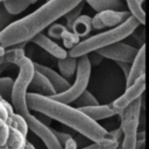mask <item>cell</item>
Masks as SVG:
<instances>
[{
	"label": "cell",
	"mask_w": 149,
	"mask_h": 149,
	"mask_svg": "<svg viewBox=\"0 0 149 149\" xmlns=\"http://www.w3.org/2000/svg\"><path fill=\"white\" fill-rule=\"evenodd\" d=\"M81 1L83 0H48L36 10L12 22L2 30L0 34V44L8 48L19 43H28Z\"/></svg>",
	"instance_id": "1"
},
{
	"label": "cell",
	"mask_w": 149,
	"mask_h": 149,
	"mask_svg": "<svg viewBox=\"0 0 149 149\" xmlns=\"http://www.w3.org/2000/svg\"><path fill=\"white\" fill-rule=\"evenodd\" d=\"M27 105L29 109L41 113L52 120H56L72 128L73 130L78 132L79 134L93 142L102 140L108 133L102 126L88 118L79 108L55 100L51 97L28 92Z\"/></svg>",
	"instance_id": "2"
},
{
	"label": "cell",
	"mask_w": 149,
	"mask_h": 149,
	"mask_svg": "<svg viewBox=\"0 0 149 149\" xmlns=\"http://www.w3.org/2000/svg\"><path fill=\"white\" fill-rule=\"evenodd\" d=\"M141 23L135 19L133 15H130L123 23L97 35H93L91 37L85 38L84 41H80L77 45H74L72 49L69 50V55L72 57H80L84 55H87L92 51H95L98 49L108 47L113 43L120 42L128 36H130L134 30L140 26Z\"/></svg>",
	"instance_id": "3"
},
{
	"label": "cell",
	"mask_w": 149,
	"mask_h": 149,
	"mask_svg": "<svg viewBox=\"0 0 149 149\" xmlns=\"http://www.w3.org/2000/svg\"><path fill=\"white\" fill-rule=\"evenodd\" d=\"M142 105V95L129 104L119 115L121 118L122 130V149H136V137L140 125V113Z\"/></svg>",
	"instance_id": "4"
},
{
	"label": "cell",
	"mask_w": 149,
	"mask_h": 149,
	"mask_svg": "<svg viewBox=\"0 0 149 149\" xmlns=\"http://www.w3.org/2000/svg\"><path fill=\"white\" fill-rule=\"evenodd\" d=\"M91 69L92 65L88 61L87 55L78 57L77 63V70H76V80L74 83L64 92L54 94L51 98L55 100H58L64 104H71L73 102L87 87L90 76H91Z\"/></svg>",
	"instance_id": "5"
},
{
	"label": "cell",
	"mask_w": 149,
	"mask_h": 149,
	"mask_svg": "<svg viewBox=\"0 0 149 149\" xmlns=\"http://www.w3.org/2000/svg\"><path fill=\"white\" fill-rule=\"evenodd\" d=\"M22 116L24 118V120H26V122L28 125V128L37 137H40L42 140V142L44 143V146L47 147V149H63L62 146H61V143L58 142L57 137L52 133V129L49 128L42 121H40L37 116L33 115L30 112L26 113Z\"/></svg>",
	"instance_id": "6"
},
{
	"label": "cell",
	"mask_w": 149,
	"mask_h": 149,
	"mask_svg": "<svg viewBox=\"0 0 149 149\" xmlns=\"http://www.w3.org/2000/svg\"><path fill=\"white\" fill-rule=\"evenodd\" d=\"M140 48H135L133 45L126 44L122 41L113 43L108 47L101 48L95 50L99 55H101L104 58H108L115 62H126V63H133L135 56L137 55Z\"/></svg>",
	"instance_id": "7"
},
{
	"label": "cell",
	"mask_w": 149,
	"mask_h": 149,
	"mask_svg": "<svg viewBox=\"0 0 149 149\" xmlns=\"http://www.w3.org/2000/svg\"><path fill=\"white\" fill-rule=\"evenodd\" d=\"M146 91V74H142L140 78H137L134 84L128 86L122 95H120L118 99H115L111 105L115 109L116 114H120L129 104L139 99Z\"/></svg>",
	"instance_id": "8"
},
{
	"label": "cell",
	"mask_w": 149,
	"mask_h": 149,
	"mask_svg": "<svg viewBox=\"0 0 149 149\" xmlns=\"http://www.w3.org/2000/svg\"><path fill=\"white\" fill-rule=\"evenodd\" d=\"M129 10H102L98 12L92 17V28L93 29H104V28H114L121 23H123L129 16Z\"/></svg>",
	"instance_id": "9"
},
{
	"label": "cell",
	"mask_w": 149,
	"mask_h": 149,
	"mask_svg": "<svg viewBox=\"0 0 149 149\" xmlns=\"http://www.w3.org/2000/svg\"><path fill=\"white\" fill-rule=\"evenodd\" d=\"M34 66H35V70H37L38 72H41L43 76H45L49 79V81L51 83V85L54 86V88L56 91V94L66 91L71 86L70 83L62 74L57 73L51 68H48V66L42 65V64H38V63H34Z\"/></svg>",
	"instance_id": "10"
},
{
	"label": "cell",
	"mask_w": 149,
	"mask_h": 149,
	"mask_svg": "<svg viewBox=\"0 0 149 149\" xmlns=\"http://www.w3.org/2000/svg\"><path fill=\"white\" fill-rule=\"evenodd\" d=\"M33 43H35L36 45L41 47L43 50H45L48 54H50L51 56H54L55 58L59 59V58H65L68 56V51L62 48L61 45H58L54 40H51L49 36L44 35L43 33L37 34L33 40Z\"/></svg>",
	"instance_id": "11"
},
{
	"label": "cell",
	"mask_w": 149,
	"mask_h": 149,
	"mask_svg": "<svg viewBox=\"0 0 149 149\" xmlns=\"http://www.w3.org/2000/svg\"><path fill=\"white\" fill-rule=\"evenodd\" d=\"M146 45L142 44L139 49L137 55L135 56L133 63H132V68H130V72L128 74V77L126 78L127 81V87L130 86L132 84H134V81L140 78L142 74H146Z\"/></svg>",
	"instance_id": "12"
},
{
	"label": "cell",
	"mask_w": 149,
	"mask_h": 149,
	"mask_svg": "<svg viewBox=\"0 0 149 149\" xmlns=\"http://www.w3.org/2000/svg\"><path fill=\"white\" fill-rule=\"evenodd\" d=\"M28 90H30V92L38 93L45 97H52L54 94H56V91L51 85V83L49 81V79L37 70H35V73L33 76Z\"/></svg>",
	"instance_id": "13"
},
{
	"label": "cell",
	"mask_w": 149,
	"mask_h": 149,
	"mask_svg": "<svg viewBox=\"0 0 149 149\" xmlns=\"http://www.w3.org/2000/svg\"><path fill=\"white\" fill-rule=\"evenodd\" d=\"M122 130L121 128L113 129L112 132H108L107 135L97 142H93L90 146H86L81 149H116L120 142H122Z\"/></svg>",
	"instance_id": "14"
},
{
	"label": "cell",
	"mask_w": 149,
	"mask_h": 149,
	"mask_svg": "<svg viewBox=\"0 0 149 149\" xmlns=\"http://www.w3.org/2000/svg\"><path fill=\"white\" fill-rule=\"evenodd\" d=\"M81 112H84L88 118H91L94 121L104 120L112 118L116 115L115 109L112 107V105H95V106H87V107H81L79 108Z\"/></svg>",
	"instance_id": "15"
},
{
	"label": "cell",
	"mask_w": 149,
	"mask_h": 149,
	"mask_svg": "<svg viewBox=\"0 0 149 149\" xmlns=\"http://www.w3.org/2000/svg\"><path fill=\"white\" fill-rule=\"evenodd\" d=\"M97 13L102 10H125V5L121 0H85Z\"/></svg>",
	"instance_id": "16"
},
{
	"label": "cell",
	"mask_w": 149,
	"mask_h": 149,
	"mask_svg": "<svg viewBox=\"0 0 149 149\" xmlns=\"http://www.w3.org/2000/svg\"><path fill=\"white\" fill-rule=\"evenodd\" d=\"M71 30L79 37H86L92 30V17L88 15H79L73 22Z\"/></svg>",
	"instance_id": "17"
},
{
	"label": "cell",
	"mask_w": 149,
	"mask_h": 149,
	"mask_svg": "<svg viewBox=\"0 0 149 149\" xmlns=\"http://www.w3.org/2000/svg\"><path fill=\"white\" fill-rule=\"evenodd\" d=\"M77 63H78V58L72 57L69 54L65 58H59L58 69H59L61 74L64 78H71L77 70Z\"/></svg>",
	"instance_id": "18"
},
{
	"label": "cell",
	"mask_w": 149,
	"mask_h": 149,
	"mask_svg": "<svg viewBox=\"0 0 149 149\" xmlns=\"http://www.w3.org/2000/svg\"><path fill=\"white\" fill-rule=\"evenodd\" d=\"M27 43H19L15 45H12V48L6 49L5 55H3V61L8 64H17V62L23 58L24 55V50H23V45Z\"/></svg>",
	"instance_id": "19"
},
{
	"label": "cell",
	"mask_w": 149,
	"mask_h": 149,
	"mask_svg": "<svg viewBox=\"0 0 149 149\" xmlns=\"http://www.w3.org/2000/svg\"><path fill=\"white\" fill-rule=\"evenodd\" d=\"M31 3V0H8L3 2L6 10L12 15H17L26 10Z\"/></svg>",
	"instance_id": "20"
},
{
	"label": "cell",
	"mask_w": 149,
	"mask_h": 149,
	"mask_svg": "<svg viewBox=\"0 0 149 149\" xmlns=\"http://www.w3.org/2000/svg\"><path fill=\"white\" fill-rule=\"evenodd\" d=\"M127 5H128V9L130 12V14L137 19V21L144 26L146 24V12L143 9V7L140 5L139 0H126Z\"/></svg>",
	"instance_id": "21"
},
{
	"label": "cell",
	"mask_w": 149,
	"mask_h": 149,
	"mask_svg": "<svg viewBox=\"0 0 149 149\" xmlns=\"http://www.w3.org/2000/svg\"><path fill=\"white\" fill-rule=\"evenodd\" d=\"M52 133L57 137L63 149H77V142L70 134L64 133V132H58L55 129H52Z\"/></svg>",
	"instance_id": "22"
},
{
	"label": "cell",
	"mask_w": 149,
	"mask_h": 149,
	"mask_svg": "<svg viewBox=\"0 0 149 149\" xmlns=\"http://www.w3.org/2000/svg\"><path fill=\"white\" fill-rule=\"evenodd\" d=\"M73 102H74V106H76L77 108L99 105V102H98V100L95 99V97H94L92 93H90L87 90H85Z\"/></svg>",
	"instance_id": "23"
},
{
	"label": "cell",
	"mask_w": 149,
	"mask_h": 149,
	"mask_svg": "<svg viewBox=\"0 0 149 149\" xmlns=\"http://www.w3.org/2000/svg\"><path fill=\"white\" fill-rule=\"evenodd\" d=\"M13 86H14V80L12 78L9 77L0 78V95L7 101H10Z\"/></svg>",
	"instance_id": "24"
},
{
	"label": "cell",
	"mask_w": 149,
	"mask_h": 149,
	"mask_svg": "<svg viewBox=\"0 0 149 149\" xmlns=\"http://www.w3.org/2000/svg\"><path fill=\"white\" fill-rule=\"evenodd\" d=\"M84 2H85V0H83L81 2H79L76 7H73L71 10H69V12L64 15L65 21H66V28H68V29H70V30H71L73 22L78 19V16H79V15H81L80 13H81V9L84 8Z\"/></svg>",
	"instance_id": "25"
},
{
	"label": "cell",
	"mask_w": 149,
	"mask_h": 149,
	"mask_svg": "<svg viewBox=\"0 0 149 149\" xmlns=\"http://www.w3.org/2000/svg\"><path fill=\"white\" fill-rule=\"evenodd\" d=\"M79 36L78 35H76L72 30H70V29H65V31L63 33V35H62V42H63V45L66 48V49H72L74 45H77L80 41H79Z\"/></svg>",
	"instance_id": "26"
},
{
	"label": "cell",
	"mask_w": 149,
	"mask_h": 149,
	"mask_svg": "<svg viewBox=\"0 0 149 149\" xmlns=\"http://www.w3.org/2000/svg\"><path fill=\"white\" fill-rule=\"evenodd\" d=\"M13 17H14V15L9 14V13L6 10L3 3L0 2V34H1V31L5 30L12 22H14V19H13Z\"/></svg>",
	"instance_id": "27"
},
{
	"label": "cell",
	"mask_w": 149,
	"mask_h": 149,
	"mask_svg": "<svg viewBox=\"0 0 149 149\" xmlns=\"http://www.w3.org/2000/svg\"><path fill=\"white\" fill-rule=\"evenodd\" d=\"M66 27L59 23H52L50 27H48V36L55 40H61L63 33L65 31Z\"/></svg>",
	"instance_id": "28"
},
{
	"label": "cell",
	"mask_w": 149,
	"mask_h": 149,
	"mask_svg": "<svg viewBox=\"0 0 149 149\" xmlns=\"http://www.w3.org/2000/svg\"><path fill=\"white\" fill-rule=\"evenodd\" d=\"M87 57H88V61L91 63V65H98L100 63V61L104 58L101 55H99L97 51H92L90 54H87Z\"/></svg>",
	"instance_id": "29"
},
{
	"label": "cell",
	"mask_w": 149,
	"mask_h": 149,
	"mask_svg": "<svg viewBox=\"0 0 149 149\" xmlns=\"http://www.w3.org/2000/svg\"><path fill=\"white\" fill-rule=\"evenodd\" d=\"M118 63V65H119V68L123 71V73H125V76H126V78L128 77V74H129V72H130V68H132V63H126V62H116Z\"/></svg>",
	"instance_id": "30"
},
{
	"label": "cell",
	"mask_w": 149,
	"mask_h": 149,
	"mask_svg": "<svg viewBox=\"0 0 149 149\" xmlns=\"http://www.w3.org/2000/svg\"><path fill=\"white\" fill-rule=\"evenodd\" d=\"M5 51H6V48H5V47H2V45L0 44V57H3Z\"/></svg>",
	"instance_id": "31"
},
{
	"label": "cell",
	"mask_w": 149,
	"mask_h": 149,
	"mask_svg": "<svg viewBox=\"0 0 149 149\" xmlns=\"http://www.w3.org/2000/svg\"><path fill=\"white\" fill-rule=\"evenodd\" d=\"M139 2H140V5L143 7V5H144V2H146V0H139Z\"/></svg>",
	"instance_id": "32"
},
{
	"label": "cell",
	"mask_w": 149,
	"mask_h": 149,
	"mask_svg": "<svg viewBox=\"0 0 149 149\" xmlns=\"http://www.w3.org/2000/svg\"><path fill=\"white\" fill-rule=\"evenodd\" d=\"M116 149H122V142H120V144L118 146V148Z\"/></svg>",
	"instance_id": "33"
},
{
	"label": "cell",
	"mask_w": 149,
	"mask_h": 149,
	"mask_svg": "<svg viewBox=\"0 0 149 149\" xmlns=\"http://www.w3.org/2000/svg\"><path fill=\"white\" fill-rule=\"evenodd\" d=\"M3 62H5V61H3V57H0V65H1Z\"/></svg>",
	"instance_id": "34"
},
{
	"label": "cell",
	"mask_w": 149,
	"mask_h": 149,
	"mask_svg": "<svg viewBox=\"0 0 149 149\" xmlns=\"http://www.w3.org/2000/svg\"><path fill=\"white\" fill-rule=\"evenodd\" d=\"M38 0H31V3H36Z\"/></svg>",
	"instance_id": "35"
},
{
	"label": "cell",
	"mask_w": 149,
	"mask_h": 149,
	"mask_svg": "<svg viewBox=\"0 0 149 149\" xmlns=\"http://www.w3.org/2000/svg\"><path fill=\"white\" fill-rule=\"evenodd\" d=\"M6 1H8V0H0V2H2V3H3V2H6Z\"/></svg>",
	"instance_id": "36"
},
{
	"label": "cell",
	"mask_w": 149,
	"mask_h": 149,
	"mask_svg": "<svg viewBox=\"0 0 149 149\" xmlns=\"http://www.w3.org/2000/svg\"><path fill=\"white\" fill-rule=\"evenodd\" d=\"M47 1H48V0H47Z\"/></svg>",
	"instance_id": "37"
}]
</instances>
